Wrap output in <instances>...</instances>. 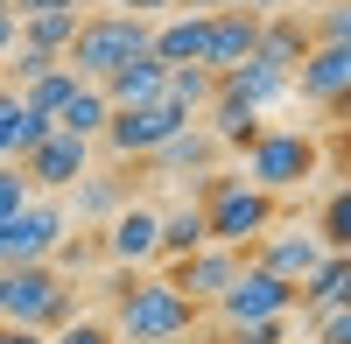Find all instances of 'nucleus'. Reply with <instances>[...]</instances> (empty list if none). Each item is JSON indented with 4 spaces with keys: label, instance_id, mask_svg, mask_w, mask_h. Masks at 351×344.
Wrapping results in <instances>:
<instances>
[{
    "label": "nucleus",
    "instance_id": "nucleus-1",
    "mask_svg": "<svg viewBox=\"0 0 351 344\" xmlns=\"http://www.w3.org/2000/svg\"><path fill=\"white\" fill-rule=\"evenodd\" d=\"M204 309L176 288L169 274H127L112 281V337L120 344H169V337H190Z\"/></svg>",
    "mask_w": 351,
    "mask_h": 344
},
{
    "label": "nucleus",
    "instance_id": "nucleus-2",
    "mask_svg": "<svg viewBox=\"0 0 351 344\" xmlns=\"http://www.w3.org/2000/svg\"><path fill=\"white\" fill-rule=\"evenodd\" d=\"M190 204L204 211V239H211V246H239V253L281 225V197L253 190L239 169H211V176H197Z\"/></svg>",
    "mask_w": 351,
    "mask_h": 344
},
{
    "label": "nucleus",
    "instance_id": "nucleus-3",
    "mask_svg": "<svg viewBox=\"0 0 351 344\" xmlns=\"http://www.w3.org/2000/svg\"><path fill=\"white\" fill-rule=\"evenodd\" d=\"M148 36H155V21L120 14V8H92V14L77 21V36H71V49H64V64H71L84 84H106L120 64L148 56Z\"/></svg>",
    "mask_w": 351,
    "mask_h": 344
},
{
    "label": "nucleus",
    "instance_id": "nucleus-4",
    "mask_svg": "<svg viewBox=\"0 0 351 344\" xmlns=\"http://www.w3.org/2000/svg\"><path fill=\"white\" fill-rule=\"evenodd\" d=\"M316 169H324V140L309 127H260V140L246 148V169L239 176L267 197H288V190H309Z\"/></svg>",
    "mask_w": 351,
    "mask_h": 344
},
{
    "label": "nucleus",
    "instance_id": "nucleus-5",
    "mask_svg": "<svg viewBox=\"0 0 351 344\" xmlns=\"http://www.w3.org/2000/svg\"><path fill=\"white\" fill-rule=\"evenodd\" d=\"M77 317V295H71V281L56 274L49 260L36 267H8L0 274V323H14V330H64Z\"/></svg>",
    "mask_w": 351,
    "mask_h": 344
},
{
    "label": "nucleus",
    "instance_id": "nucleus-6",
    "mask_svg": "<svg viewBox=\"0 0 351 344\" xmlns=\"http://www.w3.org/2000/svg\"><path fill=\"white\" fill-rule=\"evenodd\" d=\"M288 99H302L330 127H344V112H351V42H309V56L288 77Z\"/></svg>",
    "mask_w": 351,
    "mask_h": 344
},
{
    "label": "nucleus",
    "instance_id": "nucleus-7",
    "mask_svg": "<svg viewBox=\"0 0 351 344\" xmlns=\"http://www.w3.org/2000/svg\"><path fill=\"white\" fill-rule=\"evenodd\" d=\"M190 120H197V112H190V106H176V99L162 92V99H148V106H127V112H112L99 140L112 148V162H127V169H134V162H148V155L162 148V140H169L176 127H190Z\"/></svg>",
    "mask_w": 351,
    "mask_h": 344
},
{
    "label": "nucleus",
    "instance_id": "nucleus-8",
    "mask_svg": "<svg viewBox=\"0 0 351 344\" xmlns=\"http://www.w3.org/2000/svg\"><path fill=\"white\" fill-rule=\"evenodd\" d=\"M218 309V323L225 330H239V323H281V317H295V288H288V281H274L267 267H239V281H232V288L211 302Z\"/></svg>",
    "mask_w": 351,
    "mask_h": 344
},
{
    "label": "nucleus",
    "instance_id": "nucleus-9",
    "mask_svg": "<svg viewBox=\"0 0 351 344\" xmlns=\"http://www.w3.org/2000/svg\"><path fill=\"white\" fill-rule=\"evenodd\" d=\"M14 169L28 176V190H36V197H64V190L84 176V169H92V140H77V134H64V127H49V134H43Z\"/></svg>",
    "mask_w": 351,
    "mask_h": 344
},
{
    "label": "nucleus",
    "instance_id": "nucleus-10",
    "mask_svg": "<svg viewBox=\"0 0 351 344\" xmlns=\"http://www.w3.org/2000/svg\"><path fill=\"white\" fill-rule=\"evenodd\" d=\"M155 232H162V211L120 204V211L99 225V253H106L112 267H127V274H148L155 267Z\"/></svg>",
    "mask_w": 351,
    "mask_h": 344
},
{
    "label": "nucleus",
    "instance_id": "nucleus-11",
    "mask_svg": "<svg viewBox=\"0 0 351 344\" xmlns=\"http://www.w3.org/2000/svg\"><path fill=\"white\" fill-rule=\"evenodd\" d=\"M120 204H134V176H127V162H120V169H84V176L64 190V218L77 225V232L106 225Z\"/></svg>",
    "mask_w": 351,
    "mask_h": 344
},
{
    "label": "nucleus",
    "instance_id": "nucleus-12",
    "mask_svg": "<svg viewBox=\"0 0 351 344\" xmlns=\"http://www.w3.org/2000/svg\"><path fill=\"white\" fill-rule=\"evenodd\" d=\"M239 267H246V253H239V246H197L190 260H176V267H162V274H169L197 309H211V302L232 288V281H239Z\"/></svg>",
    "mask_w": 351,
    "mask_h": 344
},
{
    "label": "nucleus",
    "instance_id": "nucleus-13",
    "mask_svg": "<svg viewBox=\"0 0 351 344\" xmlns=\"http://www.w3.org/2000/svg\"><path fill=\"white\" fill-rule=\"evenodd\" d=\"M246 260H253V267H267L274 281H288V288H302V281L316 274V260H324V239H316L309 225H302V232H281V225H274L267 239H253V246H246Z\"/></svg>",
    "mask_w": 351,
    "mask_h": 344
},
{
    "label": "nucleus",
    "instance_id": "nucleus-14",
    "mask_svg": "<svg viewBox=\"0 0 351 344\" xmlns=\"http://www.w3.org/2000/svg\"><path fill=\"white\" fill-rule=\"evenodd\" d=\"M260 42V14L246 8H218V14H204V71L225 77V71H239L246 56Z\"/></svg>",
    "mask_w": 351,
    "mask_h": 344
},
{
    "label": "nucleus",
    "instance_id": "nucleus-15",
    "mask_svg": "<svg viewBox=\"0 0 351 344\" xmlns=\"http://www.w3.org/2000/svg\"><path fill=\"white\" fill-rule=\"evenodd\" d=\"M218 155H225V148L190 120V127H176L162 148L148 155V169H155V176H169V183H197V176H211V169H218Z\"/></svg>",
    "mask_w": 351,
    "mask_h": 344
},
{
    "label": "nucleus",
    "instance_id": "nucleus-16",
    "mask_svg": "<svg viewBox=\"0 0 351 344\" xmlns=\"http://www.w3.org/2000/svg\"><path fill=\"white\" fill-rule=\"evenodd\" d=\"M197 127H204V134H211V140H218V148H239V155H246V148H253V140H260V127H267V120H260V112H253L246 99H232V92H225V84H218V92H211V99H204V112H197Z\"/></svg>",
    "mask_w": 351,
    "mask_h": 344
},
{
    "label": "nucleus",
    "instance_id": "nucleus-17",
    "mask_svg": "<svg viewBox=\"0 0 351 344\" xmlns=\"http://www.w3.org/2000/svg\"><path fill=\"white\" fill-rule=\"evenodd\" d=\"M148 56H155L162 71H176V64H204V14H162L155 36H148Z\"/></svg>",
    "mask_w": 351,
    "mask_h": 344
},
{
    "label": "nucleus",
    "instance_id": "nucleus-18",
    "mask_svg": "<svg viewBox=\"0 0 351 344\" xmlns=\"http://www.w3.org/2000/svg\"><path fill=\"white\" fill-rule=\"evenodd\" d=\"M344 302H351V253H324L316 274L295 288V309L316 317V309H344Z\"/></svg>",
    "mask_w": 351,
    "mask_h": 344
},
{
    "label": "nucleus",
    "instance_id": "nucleus-19",
    "mask_svg": "<svg viewBox=\"0 0 351 344\" xmlns=\"http://www.w3.org/2000/svg\"><path fill=\"white\" fill-rule=\"evenodd\" d=\"M162 84H169V71L155 64V56H134V64H120L99 92H106V106L112 112H127V106H148V99H162Z\"/></svg>",
    "mask_w": 351,
    "mask_h": 344
},
{
    "label": "nucleus",
    "instance_id": "nucleus-20",
    "mask_svg": "<svg viewBox=\"0 0 351 344\" xmlns=\"http://www.w3.org/2000/svg\"><path fill=\"white\" fill-rule=\"evenodd\" d=\"M253 56L295 77V64L309 56V28H302V14H274V21H260V42H253Z\"/></svg>",
    "mask_w": 351,
    "mask_h": 344
},
{
    "label": "nucleus",
    "instance_id": "nucleus-21",
    "mask_svg": "<svg viewBox=\"0 0 351 344\" xmlns=\"http://www.w3.org/2000/svg\"><path fill=\"white\" fill-rule=\"evenodd\" d=\"M218 84H225L232 99H246L253 112H267V106H281V99H288V71L260 64V56H246V64H239V71H225Z\"/></svg>",
    "mask_w": 351,
    "mask_h": 344
},
{
    "label": "nucleus",
    "instance_id": "nucleus-22",
    "mask_svg": "<svg viewBox=\"0 0 351 344\" xmlns=\"http://www.w3.org/2000/svg\"><path fill=\"white\" fill-rule=\"evenodd\" d=\"M197 246H211V239H204V211H197V204H183V211H162V232H155V267L190 260Z\"/></svg>",
    "mask_w": 351,
    "mask_h": 344
},
{
    "label": "nucleus",
    "instance_id": "nucleus-23",
    "mask_svg": "<svg viewBox=\"0 0 351 344\" xmlns=\"http://www.w3.org/2000/svg\"><path fill=\"white\" fill-rule=\"evenodd\" d=\"M106 120H112V106H106L99 84H77V92L64 99V112H56V127L77 134V140H99V134H106Z\"/></svg>",
    "mask_w": 351,
    "mask_h": 344
},
{
    "label": "nucleus",
    "instance_id": "nucleus-24",
    "mask_svg": "<svg viewBox=\"0 0 351 344\" xmlns=\"http://www.w3.org/2000/svg\"><path fill=\"white\" fill-rule=\"evenodd\" d=\"M77 21H84V14H21V21H14V42L64 56V49H71V36H77Z\"/></svg>",
    "mask_w": 351,
    "mask_h": 344
},
{
    "label": "nucleus",
    "instance_id": "nucleus-25",
    "mask_svg": "<svg viewBox=\"0 0 351 344\" xmlns=\"http://www.w3.org/2000/svg\"><path fill=\"white\" fill-rule=\"evenodd\" d=\"M77 84H84V77H77L71 64H56L49 77H36V84H28V92H21V106L36 112V120H49V127H56V112H64V99L77 92Z\"/></svg>",
    "mask_w": 351,
    "mask_h": 344
},
{
    "label": "nucleus",
    "instance_id": "nucleus-26",
    "mask_svg": "<svg viewBox=\"0 0 351 344\" xmlns=\"http://www.w3.org/2000/svg\"><path fill=\"white\" fill-rule=\"evenodd\" d=\"M316 239H324V253H351V190L344 183H330L324 218H316Z\"/></svg>",
    "mask_w": 351,
    "mask_h": 344
},
{
    "label": "nucleus",
    "instance_id": "nucleus-27",
    "mask_svg": "<svg viewBox=\"0 0 351 344\" xmlns=\"http://www.w3.org/2000/svg\"><path fill=\"white\" fill-rule=\"evenodd\" d=\"M162 92H169L176 106H190V112H204V99L218 92V77L204 71V64H176V71H169V84H162Z\"/></svg>",
    "mask_w": 351,
    "mask_h": 344
},
{
    "label": "nucleus",
    "instance_id": "nucleus-28",
    "mask_svg": "<svg viewBox=\"0 0 351 344\" xmlns=\"http://www.w3.org/2000/svg\"><path fill=\"white\" fill-rule=\"evenodd\" d=\"M309 42H351V0H324V8H302Z\"/></svg>",
    "mask_w": 351,
    "mask_h": 344
},
{
    "label": "nucleus",
    "instance_id": "nucleus-29",
    "mask_svg": "<svg viewBox=\"0 0 351 344\" xmlns=\"http://www.w3.org/2000/svg\"><path fill=\"white\" fill-rule=\"evenodd\" d=\"M56 64H64V56H49V49H28V42H14V49H8V92H28V84H36V77H49Z\"/></svg>",
    "mask_w": 351,
    "mask_h": 344
},
{
    "label": "nucleus",
    "instance_id": "nucleus-30",
    "mask_svg": "<svg viewBox=\"0 0 351 344\" xmlns=\"http://www.w3.org/2000/svg\"><path fill=\"white\" fill-rule=\"evenodd\" d=\"M316 344H351V302L344 309H316V317H302Z\"/></svg>",
    "mask_w": 351,
    "mask_h": 344
},
{
    "label": "nucleus",
    "instance_id": "nucleus-31",
    "mask_svg": "<svg viewBox=\"0 0 351 344\" xmlns=\"http://www.w3.org/2000/svg\"><path fill=\"white\" fill-rule=\"evenodd\" d=\"M49 344H120V337H112V323H99V317H71L64 330H49Z\"/></svg>",
    "mask_w": 351,
    "mask_h": 344
},
{
    "label": "nucleus",
    "instance_id": "nucleus-32",
    "mask_svg": "<svg viewBox=\"0 0 351 344\" xmlns=\"http://www.w3.org/2000/svg\"><path fill=\"white\" fill-rule=\"evenodd\" d=\"M28 197H36V190H28V176H21L14 162H0V225H8V218L28 204Z\"/></svg>",
    "mask_w": 351,
    "mask_h": 344
},
{
    "label": "nucleus",
    "instance_id": "nucleus-33",
    "mask_svg": "<svg viewBox=\"0 0 351 344\" xmlns=\"http://www.w3.org/2000/svg\"><path fill=\"white\" fill-rule=\"evenodd\" d=\"M14 134H21V92L0 84V162H14Z\"/></svg>",
    "mask_w": 351,
    "mask_h": 344
},
{
    "label": "nucleus",
    "instance_id": "nucleus-34",
    "mask_svg": "<svg viewBox=\"0 0 351 344\" xmlns=\"http://www.w3.org/2000/svg\"><path fill=\"white\" fill-rule=\"evenodd\" d=\"M225 344H288V317L281 323H239V330H225Z\"/></svg>",
    "mask_w": 351,
    "mask_h": 344
},
{
    "label": "nucleus",
    "instance_id": "nucleus-35",
    "mask_svg": "<svg viewBox=\"0 0 351 344\" xmlns=\"http://www.w3.org/2000/svg\"><path fill=\"white\" fill-rule=\"evenodd\" d=\"M92 0H14V21L21 14H84Z\"/></svg>",
    "mask_w": 351,
    "mask_h": 344
},
{
    "label": "nucleus",
    "instance_id": "nucleus-36",
    "mask_svg": "<svg viewBox=\"0 0 351 344\" xmlns=\"http://www.w3.org/2000/svg\"><path fill=\"white\" fill-rule=\"evenodd\" d=\"M246 14H260V21H274V14H302L309 0H239Z\"/></svg>",
    "mask_w": 351,
    "mask_h": 344
},
{
    "label": "nucleus",
    "instance_id": "nucleus-37",
    "mask_svg": "<svg viewBox=\"0 0 351 344\" xmlns=\"http://www.w3.org/2000/svg\"><path fill=\"white\" fill-rule=\"evenodd\" d=\"M120 14H141V21H162V14H176V0H112Z\"/></svg>",
    "mask_w": 351,
    "mask_h": 344
},
{
    "label": "nucleus",
    "instance_id": "nucleus-38",
    "mask_svg": "<svg viewBox=\"0 0 351 344\" xmlns=\"http://www.w3.org/2000/svg\"><path fill=\"white\" fill-rule=\"evenodd\" d=\"M0 344H49L43 330H14V323H0Z\"/></svg>",
    "mask_w": 351,
    "mask_h": 344
},
{
    "label": "nucleus",
    "instance_id": "nucleus-39",
    "mask_svg": "<svg viewBox=\"0 0 351 344\" xmlns=\"http://www.w3.org/2000/svg\"><path fill=\"white\" fill-rule=\"evenodd\" d=\"M14 49V14H0V56Z\"/></svg>",
    "mask_w": 351,
    "mask_h": 344
},
{
    "label": "nucleus",
    "instance_id": "nucleus-40",
    "mask_svg": "<svg viewBox=\"0 0 351 344\" xmlns=\"http://www.w3.org/2000/svg\"><path fill=\"white\" fill-rule=\"evenodd\" d=\"M0 14H14V0H0Z\"/></svg>",
    "mask_w": 351,
    "mask_h": 344
},
{
    "label": "nucleus",
    "instance_id": "nucleus-41",
    "mask_svg": "<svg viewBox=\"0 0 351 344\" xmlns=\"http://www.w3.org/2000/svg\"><path fill=\"white\" fill-rule=\"evenodd\" d=\"M169 344H183V337H169Z\"/></svg>",
    "mask_w": 351,
    "mask_h": 344
}]
</instances>
